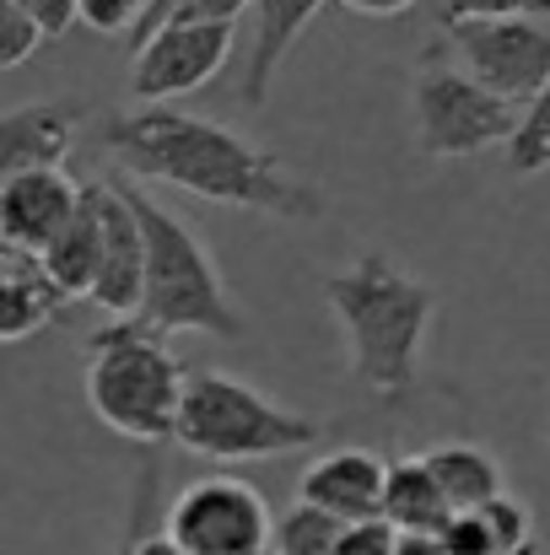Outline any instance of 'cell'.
Wrapping results in <instances>:
<instances>
[{"instance_id":"cell-12","label":"cell","mask_w":550,"mask_h":555,"mask_svg":"<svg viewBox=\"0 0 550 555\" xmlns=\"http://www.w3.org/2000/svg\"><path fill=\"white\" fill-rule=\"evenodd\" d=\"M297 496L346 518V524H372L383 518V496H388V464L372 453V448H335V453H319L303 480H297Z\"/></svg>"},{"instance_id":"cell-3","label":"cell","mask_w":550,"mask_h":555,"mask_svg":"<svg viewBox=\"0 0 550 555\" xmlns=\"http://www.w3.org/2000/svg\"><path fill=\"white\" fill-rule=\"evenodd\" d=\"M168 340L174 335H163L146 319H114L87 340V404L108 431L141 448L174 442L179 431L189 372Z\"/></svg>"},{"instance_id":"cell-11","label":"cell","mask_w":550,"mask_h":555,"mask_svg":"<svg viewBox=\"0 0 550 555\" xmlns=\"http://www.w3.org/2000/svg\"><path fill=\"white\" fill-rule=\"evenodd\" d=\"M76 210H81V184L65 179V168L11 173V179H0V243L43 254L71 227Z\"/></svg>"},{"instance_id":"cell-8","label":"cell","mask_w":550,"mask_h":555,"mask_svg":"<svg viewBox=\"0 0 550 555\" xmlns=\"http://www.w3.org/2000/svg\"><path fill=\"white\" fill-rule=\"evenodd\" d=\"M453 49L470 76L513 103H535L550 87V22L540 16H497V22H453Z\"/></svg>"},{"instance_id":"cell-18","label":"cell","mask_w":550,"mask_h":555,"mask_svg":"<svg viewBox=\"0 0 550 555\" xmlns=\"http://www.w3.org/2000/svg\"><path fill=\"white\" fill-rule=\"evenodd\" d=\"M421 459H426V469L437 475V486H443V496L453 502V513H481V507H491L497 496H508L502 464H497L486 448H475V442H437V448H426Z\"/></svg>"},{"instance_id":"cell-22","label":"cell","mask_w":550,"mask_h":555,"mask_svg":"<svg viewBox=\"0 0 550 555\" xmlns=\"http://www.w3.org/2000/svg\"><path fill=\"white\" fill-rule=\"evenodd\" d=\"M432 16L443 27H453V22H497V16H540V22H550V0H432Z\"/></svg>"},{"instance_id":"cell-28","label":"cell","mask_w":550,"mask_h":555,"mask_svg":"<svg viewBox=\"0 0 550 555\" xmlns=\"http://www.w3.org/2000/svg\"><path fill=\"white\" fill-rule=\"evenodd\" d=\"M399 555H448L443 534H399Z\"/></svg>"},{"instance_id":"cell-10","label":"cell","mask_w":550,"mask_h":555,"mask_svg":"<svg viewBox=\"0 0 550 555\" xmlns=\"http://www.w3.org/2000/svg\"><path fill=\"white\" fill-rule=\"evenodd\" d=\"M146 302V227L125 184H103V264L92 286V308L108 319H141Z\"/></svg>"},{"instance_id":"cell-20","label":"cell","mask_w":550,"mask_h":555,"mask_svg":"<svg viewBox=\"0 0 550 555\" xmlns=\"http://www.w3.org/2000/svg\"><path fill=\"white\" fill-rule=\"evenodd\" d=\"M508 168L513 173H546L550 168V87L524 108V125L508 146Z\"/></svg>"},{"instance_id":"cell-16","label":"cell","mask_w":550,"mask_h":555,"mask_svg":"<svg viewBox=\"0 0 550 555\" xmlns=\"http://www.w3.org/2000/svg\"><path fill=\"white\" fill-rule=\"evenodd\" d=\"M49 281L76 302L87 297L92 302V286H98V264H103V179L98 184H81V210L71 216V227L38 254Z\"/></svg>"},{"instance_id":"cell-6","label":"cell","mask_w":550,"mask_h":555,"mask_svg":"<svg viewBox=\"0 0 550 555\" xmlns=\"http://www.w3.org/2000/svg\"><path fill=\"white\" fill-rule=\"evenodd\" d=\"M410 108H415V141L426 157H475L491 146H513L524 125V103L448 65H426L415 76Z\"/></svg>"},{"instance_id":"cell-1","label":"cell","mask_w":550,"mask_h":555,"mask_svg":"<svg viewBox=\"0 0 550 555\" xmlns=\"http://www.w3.org/2000/svg\"><path fill=\"white\" fill-rule=\"evenodd\" d=\"M98 141L125 173L183 189L210 205L265 210L281 221H314L324 210V194L303 173H292L281 152L254 146L232 125L183 114L168 103H146V108L103 119Z\"/></svg>"},{"instance_id":"cell-21","label":"cell","mask_w":550,"mask_h":555,"mask_svg":"<svg viewBox=\"0 0 550 555\" xmlns=\"http://www.w3.org/2000/svg\"><path fill=\"white\" fill-rule=\"evenodd\" d=\"M43 22L38 16H27L22 5H11V0H0V70H22L38 49H43Z\"/></svg>"},{"instance_id":"cell-26","label":"cell","mask_w":550,"mask_h":555,"mask_svg":"<svg viewBox=\"0 0 550 555\" xmlns=\"http://www.w3.org/2000/svg\"><path fill=\"white\" fill-rule=\"evenodd\" d=\"M11 5H22L27 16H38L49 38H60V33H71L81 22V0H11Z\"/></svg>"},{"instance_id":"cell-25","label":"cell","mask_w":550,"mask_h":555,"mask_svg":"<svg viewBox=\"0 0 550 555\" xmlns=\"http://www.w3.org/2000/svg\"><path fill=\"white\" fill-rule=\"evenodd\" d=\"M141 0H81V22L98 27V33H119V27H136L141 22Z\"/></svg>"},{"instance_id":"cell-9","label":"cell","mask_w":550,"mask_h":555,"mask_svg":"<svg viewBox=\"0 0 550 555\" xmlns=\"http://www.w3.org/2000/svg\"><path fill=\"white\" fill-rule=\"evenodd\" d=\"M238 38V22H168L157 27L141 49H130V98L146 103H174L216 81Z\"/></svg>"},{"instance_id":"cell-23","label":"cell","mask_w":550,"mask_h":555,"mask_svg":"<svg viewBox=\"0 0 550 555\" xmlns=\"http://www.w3.org/2000/svg\"><path fill=\"white\" fill-rule=\"evenodd\" d=\"M335 555H399V529H394L388 518H372V524H351Z\"/></svg>"},{"instance_id":"cell-29","label":"cell","mask_w":550,"mask_h":555,"mask_svg":"<svg viewBox=\"0 0 550 555\" xmlns=\"http://www.w3.org/2000/svg\"><path fill=\"white\" fill-rule=\"evenodd\" d=\"M254 555H281V551H276V545H265V551H254Z\"/></svg>"},{"instance_id":"cell-17","label":"cell","mask_w":550,"mask_h":555,"mask_svg":"<svg viewBox=\"0 0 550 555\" xmlns=\"http://www.w3.org/2000/svg\"><path fill=\"white\" fill-rule=\"evenodd\" d=\"M383 518L399 534H448V524L459 518L453 502L443 496L437 475L426 469V459H394L388 464V496H383Z\"/></svg>"},{"instance_id":"cell-5","label":"cell","mask_w":550,"mask_h":555,"mask_svg":"<svg viewBox=\"0 0 550 555\" xmlns=\"http://www.w3.org/2000/svg\"><path fill=\"white\" fill-rule=\"evenodd\" d=\"M174 442H179L183 453H194V459L248 464V459L303 453V448L324 442V426L308 421V415H297V410H286V404H276L270 393H259L243 377L189 372Z\"/></svg>"},{"instance_id":"cell-7","label":"cell","mask_w":550,"mask_h":555,"mask_svg":"<svg viewBox=\"0 0 550 555\" xmlns=\"http://www.w3.org/2000/svg\"><path fill=\"white\" fill-rule=\"evenodd\" d=\"M163 529L189 555H254L270 545L276 518H270V502L248 480L205 475V480H189L168 502Z\"/></svg>"},{"instance_id":"cell-19","label":"cell","mask_w":550,"mask_h":555,"mask_svg":"<svg viewBox=\"0 0 550 555\" xmlns=\"http://www.w3.org/2000/svg\"><path fill=\"white\" fill-rule=\"evenodd\" d=\"M346 518H335V513H324V507H314V502H292L281 518H276V534H270V545L281 555H335L341 551V540H346Z\"/></svg>"},{"instance_id":"cell-4","label":"cell","mask_w":550,"mask_h":555,"mask_svg":"<svg viewBox=\"0 0 550 555\" xmlns=\"http://www.w3.org/2000/svg\"><path fill=\"white\" fill-rule=\"evenodd\" d=\"M130 189V184H125ZM130 205L146 227V302L141 319L157 324L163 335H216V340H243V308L232 302L216 259L205 254L200 232L168 210L163 199L130 189Z\"/></svg>"},{"instance_id":"cell-2","label":"cell","mask_w":550,"mask_h":555,"mask_svg":"<svg viewBox=\"0 0 550 555\" xmlns=\"http://www.w3.org/2000/svg\"><path fill=\"white\" fill-rule=\"evenodd\" d=\"M324 302L351 340V372L383 404H405L421 377L437 292L388 254H362L351 270L324 275Z\"/></svg>"},{"instance_id":"cell-14","label":"cell","mask_w":550,"mask_h":555,"mask_svg":"<svg viewBox=\"0 0 550 555\" xmlns=\"http://www.w3.org/2000/svg\"><path fill=\"white\" fill-rule=\"evenodd\" d=\"M65 302H71V297L49 281V270H43L38 254L0 243V340L16 346V340L49 330Z\"/></svg>"},{"instance_id":"cell-13","label":"cell","mask_w":550,"mask_h":555,"mask_svg":"<svg viewBox=\"0 0 550 555\" xmlns=\"http://www.w3.org/2000/svg\"><path fill=\"white\" fill-rule=\"evenodd\" d=\"M76 130H81L76 103H16V108H5V119H0V179L65 168Z\"/></svg>"},{"instance_id":"cell-24","label":"cell","mask_w":550,"mask_h":555,"mask_svg":"<svg viewBox=\"0 0 550 555\" xmlns=\"http://www.w3.org/2000/svg\"><path fill=\"white\" fill-rule=\"evenodd\" d=\"M443 540H448V555H497V540H491L481 513H459Z\"/></svg>"},{"instance_id":"cell-15","label":"cell","mask_w":550,"mask_h":555,"mask_svg":"<svg viewBox=\"0 0 550 555\" xmlns=\"http://www.w3.org/2000/svg\"><path fill=\"white\" fill-rule=\"evenodd\" d=\"M324 0H254V43H248V65H243V103L248 108H265L270 103V87H276V70L286 65L292 43L303 38V27L319 16Z\"/></svg>"},{"instance_id":"cell-27","label":"cell","mask_w":550,"mask_h":555,"mask_svg":"<svg viewBox=\"0 0 550 555\" xmlns=\"http://www.w3.org/2000/svg\"><path fill=\"white\" fill-rule=\"evenodd\" d=\"M346 11H357V16H405L415 0H341Z\"/></svg>"}]
</instances>
